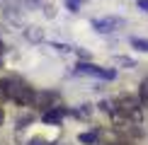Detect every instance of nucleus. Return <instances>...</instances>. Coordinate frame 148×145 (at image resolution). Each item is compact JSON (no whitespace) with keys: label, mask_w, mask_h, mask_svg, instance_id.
Wrapping results in <instances>:
<instances>
[{"label":"nucleus","mask_w":148,"mask_h":145,"mask_svg":"<svg viewBox=\"0 0 148 145\" xmlns=\"http://www.w3.org/2000/svg\"><path fill=\"white\" fill-rule=\"evenodd\" d=\"M53 102H56V94L53 92H36V97H34V104L39 109H44V111L53 109Z\"/></svg>","instance_id":"obj_5"},{"label":"nucleus","mask_w":148,"mask_h":145,"mask_svg":"<svg viewBox=\"0 0 148 145\" xmlns=\"http://www.w3.org/2000/svg\"><path fill=\"white\" fill-rule=\"evenodd\" d=\"M80 143L95 145V143H97V133H80Z\"/></svg>","instance_id":"obj_9"},{"label":"nucleus","mask_w":148,"mask_h":145,"mask_svg":"<svg viewBox=\"0 0 148 145\" xmlns=\"http://www.w3.org/2000/svg\"><path fill=\"white\" fill-rule=\"evenodd\" d=\"M3 51H5V44H3V39H0V56H3Z\"/></svg>","instance_id":"obj_14"},{"label":"nucleus","mask_w":148,"mask_h":145,"mask_svg":"<svg viewBox=\"0 0 148 145\" xmlns=\"http://www.w3.org/2000/svg\"><path fill=\"white\" fill-rule=\"evenodd\" d=\"M138 104L141 106H148V77H143V82L138 85Z\"/></svg>","instance_id":"obj_7"},{"label":"nucleus","mask_w":148,"mask_h":145,"mask_svg":"<svg viewBox=\"0 0 148 145\" xmlns=\"http://www.w3.org/2000/svg\"><path fill=\"white\" fill-rule=\"evenodd\" d=\"M29 145H46V143H44V140H32Z\"/></svg>","instance_id":"obj_13"},{"label":"nucleus","mask_w":148,"mask_h":145,"mask_svg":"<svg viewBox=\"0 0 148 145\" xmlns=\"http://www.w3.org/2000/svg\"><path fill=\"white\" fill-rule=\"evenodd\" d=\"M78 72H88V75L102 77V80H114V77H116V70H104V68L92 65V63H80L78 65Z\"/></svg>","instance_id":"obj_4"},{"label":"nucleus","mask_w":148,"mask_h":145,"mask_svg":"<svg viewBox=\"0 0 148 145\" xmlns=\"http://www.w3.org/2000/svg\"><path fill=\"white\" fill-rule=\"evenodd\" d=\"M63 114H66L63 109H58V106H56V109H49V111H44V116H41V119H44L46 123L58 126V123H61V119H63Z\"/></svg>","instance_id":"obj_6"},{"label":"nucleus","mask_w":148,"mask_h":145,"mask_svg":"<svg viewBox=\"0 0 148 145\" xmlns=\"http://www.w3.org/2000/svg\"><path fill=\"white\" fill-rule=\"evenodd\" d=\"M8 99V80H0V102Z\"/></svg>","instance_id":"obj_10"},{"label":"nucleus","mask_w":148,"mask_h":145,"mask_svg":"<svg viewBox=\"0 0 148 145\" xmlns=\"http://www.w3.org/2000/svg\"><path fill=\"white\" fill-rule=\"evenodd\" d=\"M141 106L138 104V99L136 97H129V94H124V97H119V99H114V104H112V109L109 111L114 114V116H119V119H131V121H141Z\"/></svg>","instance_id":"obj_1"},{"label":"nucleus","mask_w":148,"mask_h":145,"mask_svg":"<svg viewBox=\"0 0 148 145\" xmlns=\"http://www.w3.org/2000/svg\"><path fill=\"white\" fill-rule=\"evenodd\" d=\"M27 36L32 41H41V32H39V29H36V32H27Z\"/></svg>","instance_id":"obj_11"},{"label":"nucleus","mask_w":148,"mask_h":145,"mask_svg":"<svg viewBox=\"0 0 148 145\" xmlns=\"http://www.w3.org/2000/svg\"><path fill=\"white\" fill-rule=\"evenodd\" d=\"M131 46L138 48V51H148V39H141V36H131Z\"/></svg>","instance_id":"obj_8"},{"label":"nucleus","mask_w":148,"mask_h":145,"mask_svg":"<svg viewBox=\"0 0 148 145\" xmlns=\"http://www.w3.org/2000/svg\"><path fill=\"white\" fill-rule=\"evenodd\" d=\"M80 3H83V0H75V5H80Z\"/></svg>","instance_id":"obj_16"},{"label":"nucleus","mask_w":148,"mask_h":145,"mask_svg":"<svg viewBox=\"0 0 148 145\" xmlns=\"http://www.w3.org/2000/svg\"><path fill=\"white\" fill-rule=\"evenodd\" d=\"M136 5H138L143 12H148V0H136Z\"/></svg>","instance_id":"obj_12"},{"label":"nucleus","mask_w":148,"mask_h":145,"mask_svg":"<svg viewBox=\"0 0 148 145\" xmlns=\"http://www.w3.org/2000/svg\"><path fill=\"white\" fill-rule=\"evenodd\" d=\"M90 24L97 29V32L109 34V32H114L116 27H121V24H124V20H121V17H100V20H92Z\"/></svg>","instance_id":"obj_3"},{"label":"nucleus","mask_w":148,"mask_h":145,"mask_svg":"<svg viewBox=\"0 0 148 145\" xmlns=\"http://www.w3.org/2000/svg\"><path fill=\"white\" fill-rule=\"evenodd\" d=\"M34 97H36V92L29 85H24L20 80H8V99H15L17 104L29 106V104H34Z\"/></svg>","instance_id":"obj_2"},{"label":"nucleus","mask_w":148,"mask_h":145,"mask_svg":"<svg viewBox=\"0 0 148 145\" xmlns=\"http://www.w3.org/2000/svg\"><path fill=\"white\" fill-rule=\"evenodd\" d=\"M3 121H5V111H3V109H0V123H3Z\"/></svg>","instance_id":"obj_15"}]
</instances>
